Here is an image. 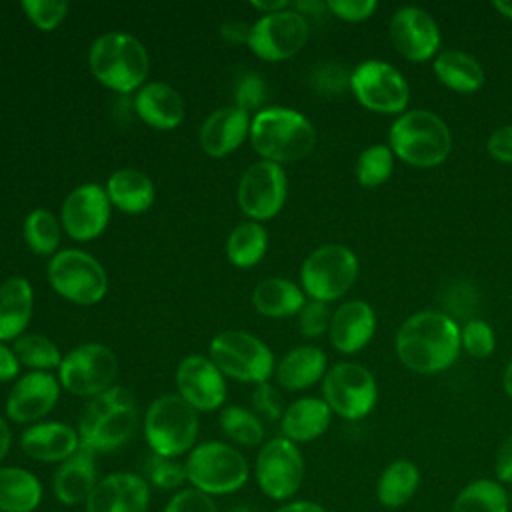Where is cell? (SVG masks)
I'll return each mask as SVG.
<instances>
[{
    "label": "cell",
    "instance_id": "39",
    "mask_svg": "<svg viewBox=\"0 0 512 512\" xmlns=\"http://www.w3.org/2000/svg\"><path fill=\"white\" fill-rule=\"evenodd\" d=\"M220 428L232 444L238 446H262L264 444V422L262 418L244 406H226L220 412Z\"/></svg>",
    "mask_w": 512,
    "mask_h": 512
},
{
    "label": "cell",
    "instance_id": "16",
    "mask_svg": "<svg viewBox=\"0 0 512 512\" xmlns=\"http://www.w3.org/2000/svg\"><path fill=\"white\" fill-rule=\"evenodd\" d=\"M288 180L280 164L258 160L250 164L238 182V206L254 222L272 220L286 204Z\"/></svg>",
    "mask_w": 512,
    "mask_h": 512
},
{
    "label": "cell",
    "instance_id": "5",
    "mask_svg": "<svg viewBox=\"0 0 512 512\" xmlns=\"http://www.w3.org/2000/svg\"><path fill=\"white\" fill-rule=\"evenodd\" d=\"M388 142L394 156L416 168H434L452 150L448 124L424 108L402 112L390 128Z\"/></svg>",
    "mask_w": 512,
    "mask_h": 512
},
{
    "label": "cell",
    "instance_id": "29",
    "mask_svg": "<svg viewBox=\"0 0 512 512\" xmlns=\"http://www.w3.org/2000/svg\"><path fill=\"white\" fill-rule=\"evenodd\" d=\"M34 312V290L30 280L12 276L0 282V340H16L30 324Z\"/></svg>",
    "mask_w": 512,
    "mask_h": 512
},
{
    "label": "cell",
    "instance_id": "21",
    "mask_svg": "<svg viewBox=\"0 0 512 512\" xmlns=\"http://www.w3.org/2000/svg\"><path fill=\"white\" fill-rule=\"evenodd\" d=\"M150 484L136 472H112L98 480L84 502L86 512H148Z\"/></svg>",
    "mask_w": 512,
    "mask_h": 512
},
{
    "label": "cell",
    "instance_id": "32",
    "mask_svg": "<svg viewBox=\"0 0 512 512\" xmlns=\"http://www.w3.org/2000/svg\"><path fill=\"white\" fill-rule=\"evenodd\" d=\"M252 304L256 312L266 318H288L302 310L306 304V294L296 282L272 276L256 284L252 292Z\"/></svg>",
    "mask_w": 512,
    "mask_h": 512
},
{
    "label": "cell",
    "instance_id": "23",
    "mask_svg": "<svg viewBox=\"0 0 512 512\" xmlns=\"http://www.w3.org/2000/svg\"><path fill=\"white\" fill-rule=\"evenodd\" d=\"M250 122L248 112L234 104L214 110L200 126V148L212 158H224L236 152L250 136Z\"/></svg>",
    "mask_w": 512,
    "mask_h": 512
},
{
    "label": "cell",
    "instance_id": "6",
    "mask_svg": "<svg viewBox=\"0 0 512 512\" xmlns=\"http://www.w3.org/2000/svg\"><path fill=\"white\" fill-rule=\"evenodd\" d=\"M142 432L150 452L178 458L196 446L200 432L198 412L178 394H162L146 408Z\"/></svg>",
    "mask_w": 512,
    "mask_h": 512
},
{
    "label": "cell",
    "instance_id": "11",
    "mask_svg": "<svg viewBox=\"0 0 512 512\" xmlns=\"http://www.w3.org/2000/svg\"><path fill=\"white\" fill-rule=\"evenodd\" d=\"M306 474L304 456L298 444L284 436L266 440L254 462V476L260 492L274 502L294 500Z\"/></svg>",
    "mask_w": 512,
    "mask_h": 512
},
{
    "label": "cell",
    "instance_id": "50",
    "mask_svg": "<svg viewBox=\"0 0 512 512\" xmlns=\"http://www.w3.org/2000/svg\"><path fill=\"white\" fill-rule=\"evenodd\" d=\"M486 150L494 160L502 164H512V124H506L494 130L488 136Z\"/></svg>",
    "mask_w": 512,
    "mask_h": 512
},
{
    "label": "cell",
    "instance_id": "34",
    "mask_svg": "<svg viewBox=\"0 0 512 512\" xmlns=\"http://www.w3.org/2000/svg\"><path fill=\"white\" fill-rule=\"evenodd\" d=\"M434 74L454 92L470 94L482 88L484 70L480 62L462 50H444L434 58Z\"/></svg>",
    "mask_w": 512,
    "mask_h": 512
},
{
    "label": "cell",
    "instance_id": "26",
    "mask_svg": "<svg viewBox=\"0 0 512 512\" xmlns=\"http://www.w3.org/2000/svg\"><path fill=\"white\" fill-rule=\"evenodd\" d=\"M98 480L96 454L88 448H80L74 456L58 464L52 478V492L64 506L84 504Z\"/></svg>",
    "mask_w": 512,
    "mask_h": 512
},
{
    "label": "cell",
    "instance_id": "46",
    "mask_svg": "<svg viewBox=\"0 0 512 512\" xmlns=\"http://www.w3.org/2000/svg\"><path fill=\"white\" fill-rule=\"evenodd\" d=\"M162 512H218V506L212 496L190 486L176 490Z\"/></svg>",
    "mask_w": 512,
    "mask_h": 512
},
{
    "label": "cell",
    "instance_id": "20",
    "mask_svg": "<svg viewBox=\"0 0 512 512\" xmlns=\"http://www.w3.org/2000/svg\"><path fill=\"white\" fill-rule=\"evenodd\" d=\"M390 40L404 58L426 62L438 52L442 38L438 24L426 10L404 6L390 18Z\"/></svg>",
    "mask_w": 512,
    "mask_h": 512
},
{
    "label": "cell",
    "instance_id": "27",
    "mask_svg": "<svg viewBox=\"0 0 512 512\" xmlns=\"http://www.w3.org/2000/svg\"><path fill=\"white\" fill-rule=\"evenodd\" d=\"M332 422V410L324 398L304 396L286 406L280 418L282 436L294 444H306L320 438Z\"/></svg>",
    "mask_w": 512,
    "mask_h": 512
},
{
    "label": "cell",
    "instance_id": "14",
    "mask_svg": "<svg viewBox=\"0 0 512 512\" xmlns=\"http://www.w3.org/2000/svg\"><path fill=\"white\" fill-rule=\"evenodd\" d=\"M356 100L378 114H400L410 100V88L398 68L384 60H364L350 74Z\"/></svg>",
    "mask_w": 512,
    "mask_h": 512
},
{
    "label": "cell",
    "instance_id": "22",
    "mask_svg": "<svg viewBox=\"0 0 512 512\" xmlns=\"http://www.w3.org/2000/svg\"><path fill=\"white\" fill-rule=\"evenodd\" d=\"M20 448L22 452L44 464H62L70 456H74L82 444L78 430L66 422L56 420H42L28 426L20 434Z\"/></svg>",
    "mask_w": 512,
    "mask_h": 512
},
{
    "label": "cell",
    "instance_id": "37",
    "mask_svg": "<svg viewBox=\"0 0 512 512\" xmlns=\"http://www.w3.org/2000/svg\"><path fill=\"white\" fill-rule=\"evenodd\" d=\"M22 234L26 246L36 256H54L60 246L62 236V224L60 218H56L46 208H34L26 214L22 222Z\"/></svg>",
    "mask_w": 512,
    "mask_h": 512
},
{
    "label": "cell",
    "instance_id": "40",
    "mask_svg": "<svg viewBox=\"0 0 512 512\" xmlns=\"http://www.w3.org/2000/svg\"><path fill=\"white\" fill-rule=\"evenodd\" d=\"M394 170V152L390 146L374 144L360 152L356 160V178L364 188H376L384 184Z\"/></svg>",
    "mask_w": 512,
    "mask_h": 512
},
{
    "label": "cell",
    "instance_id": "28",
    "mask_svg": "<svg viewBox=\"0 0 512 512\" xmlns=\"http://www.w3.org/2000/svg\"><path fill=\"white\" fill-rule=\"evenodd\" d=\"M328 372V358L322 348L304 344L288 350L276 364V382L286 390H306Z\"/></svg>",
    "mask_w": 512,
    "mask_h": 512
},
{
    "label": "cell",
    "instance_id": "58",
    "mask_svg": "<svg viewBox=\"0 0 512 512\" xmlns=\"http://www.w3.org/2000/svg\"><path fill=\"white\" fill-rule=\"evenodd\" d=\"M502 386H504V392L512 398V360L508 362L506 370H504V376H502Z\"/></svg>",
    "mask_w": 512,
    "mask_h": 512
},
{
    "label": "cell",
    "instance_id": "31",
    "mask_svg": "<svg viewBox=\"0 0 512 512\" xmlns=\"http://www.w3.org/2000/svg\"><path fill=\"white\" fill-rule=\"evenodd\" d=\"M420 488V468L410 458H396L376 480V500L382 508L398 510L406 506Z\"/></svg>",
    "mask_w": 512,
    "mask_h": 512
},
{
    "label": "cell",
    "instance_id": "25",
    "mask_svg": "<svg viewBox=\"0 0 512 512\" xmlns=\"http://www.w3.org/2000/svg\"><path fill=\"white\" fill-rule=\"evenodd\" d=\"M134 112L154 130H174L184 120V100L176 88L152 80L134 92Z\"/></svg>",
    "mask_w": 512,
    "mask_h": 512
},
{
    "label": "cell",
    "instance_id": "52",
    "mask_svg": "<svg viewBox=\"0 0 512 512\" xmlns=\"http://www.w3.org/2000/svg\"><path fill=\"white\" fill-rule=\"evenodd\" d=\"M20 374V362L14 350L0 340V384L16 380Z\"/></svg>",
    "mask_w": 512,
    "mask_h": 512
},
{
    "label": "cell",
    "instance_id": "15",
    "mask_svg": "<svg viewBox=\"0 0 512 512\" xmlns=\"http://www.w3.org/2000/svg\"><path fill=\"white\" fill-rule=\"evenodd\" d=\"M308 36V20L290 6L274 14H262L250 26L248 48L264 62H282L298 54Z\"/></svg>",
    "mask_w": 512,
    "mask_h": 512
},
{
    "label": "cell",
    "instance_id": "1",
    "mask_svg": "<svg viewBox=\"0 0 512 512\" xmlns=\"http://www.w3.org/2000/svg\"><path fill=\"white\" fill-rule=\"evenodd\" d=\"M398 360L416 374H438L450 368L462 346L460 328L444 312L422 310L408 316L394 340Z\"/></svg>",
    "mask_w": 512,
    "mask_h": 512
},
{
    "label": "cell",
    "instance_id": "59",
    "mask_svg": "<svg viewBox=\"0 0 512 512\" xmlns=\"http://www.w3.org/2000/svg\"><path fill=\"white\" fill-rule=\"evenodd\" d=\"M226 512H256V508H252L250 504H236V506L228 508Z\"/></svg>",
    "mask_w": 512,
    "mask_h": 512
},
{
    "label": "cell",
    "instance_id": "7",
    "mask_svg": "<svg viewBox=\"0 0 512 512\" xmlns=\"http://www.w3.org/2000/svg\"><path fill=\"white\" fill-rule=\"evenodd\" d=\"M188 484L208 496H228L248 482L246 456L228 442L206 440L196 444L186 456Z\"/></svg>",
    "mask_w": 512,
    "mask_h": 512
},
{
    "label": "cell",
    "instance_id": "45",
    "mask_svg": "<svg viewBox=\"0 0 512 512\" xmlns=\"http://www.w3.org/2000/svg\"><path fill=\"white\" fill-rule=\"evenodd\" d=\"M332 312L326 302L320 300H306L302 310L298 312V330L306 338H320L328 332Z\"/></svg>",
    "mask_w": 512,
    "mask_h": 512
},
{
    "label": "cell",
    "instance_id": "30",
    "mask_svg": "<svg viewBox=\"0 0 512 512\" xmlns=\"http://www.w3.org/2000/svg\"><path fill=\"white\" fill-rule=\"evenodd\" d=\"M104 188L110 204L124 214H142L152 208L156 200L154 182L148 174L136 168L114 170Z\"/></svg>",
    "mask_w": 512,
    "mask_h": 512
},
{
    "label": "cell",
    "instance_id": "18",
    "mask_svg": "<svg viewBox=\"0 0 512 512\" xmlns=\"http://www.w3.org/2000/svg\"><path fill=\"white\" fill-rule=\"evenodd\" d=\"M176 394L196 412H214L226 402V376L210 356L190 354L176 368Z\"/></svg>",
    "mask_w": 512,
    "mask_h": 512
},
{
    "label": "cell",
    "instance_id": "49",
    "mask_svg": "<svg viewBox=\"0 0 512 512\" xmlns=\"http://www.w3.org/2000/svg\"><path fill=\"white\" fill-rule=\"evenodd\" d=\"M326 8L344 22H362L368 20L376 8V0H328Z\"/></svg>",
    "mask_w": 512,
    "mask_h": 512
},
{
    "label": "cell",
    "instance_id": "17",
    "mask_svg": "<svg viewBox=\"0 0 512 512\" xmlns=\"http://www.w3.org/2000/svg\"><path fill=\"white\" fill-rule=\"evenodd\" d=\"M112 204L106 188L96 182L76 186L60 206L62 230L76 242L96 240L110 222Z\"/></svg>",
    "mask_w": 512,
    "mask_h": 512
},
{
    "label": "cell",
    "instance_id": "2",
    "mask_svg": "<svg viewBox=\"0 0 512 512\" xmlns=\"http://www.w3.org/2000/svg\"><path fill=\"white\" fill-rule=\"evenodd\" d=\"M248 140L262 160L282 166L298 162L314 150L316 130L302 112L268 106L252 116Z\"/></svg>",
    "mask_w": 512,
    "mask_h": 512
},
{
    "label": "cell",
    "instance_id": "10",
    "mask_svg": "<svg viewBox=\"0 0 512 512\" xmlns=\"http://www.w3.org/2000/svg\"><path fill=\"white\" fill-rule=\"evenodd\" d=\"M358 258L342 244H324L312 250L300 268V286L310 300L334 302L342 298L358 278Z\"/></svg>",
    "mask_w": 512,
    "mask_h": 512
},
{
    "label": "cell",
    "instance_id": "3",
    "mask_svg": "<svg viewBox=\"0 0 512 512\" xmlns=\"http://www.w3.org/2000/svg\"><path fill=\"white\" fill-rule=\"evenodd\" d=\"M138 428V406L132 392L114 384L106 392L88 400L80 420L78 436L82 448L114 452L130 442Z\"/></svg>",
    "mask_w": 512,
    "mask_h": 512
},
{
    "label": "cell",
    "instance_id": "35",
    "mask_svg": "<svg viewBox=\"0 0 512 512\" xmlns=\"http://www.w3.org/2000/svg\"><path fill=\"white\" fill-rule=\"evenodd\" d=\"M450 512H510V494L496 478H476L460 488Z\"/></svg>",
    "mask_w": 512,
    "mask_h": 512
},
{
    "label": "cell",
    "instance_id": "53",
    "mask_svg": "<svg viewBox=\"0 0 512 512\" xmlns=\"http://www.w3.org/2000/svg\"><path fill=\"white\" fill-rule=\"evenodd\" d=\"M222 38L232 42V44H248L250 36V26L240 22V20H228L222 24Z\"/></svg>",
    "mask_w": 512,
    "mask_h": 512
},
{
    "label": "cell",
    "instance_id": "56",
    "mask_svg": "<svg viewBox=\"0 0 512 512\" xmlns=\"http://www.w3.org/2000/svg\"><path fill=\"white\" fill-rule=\"evenodd\" d=\"M292 4L288 0H272V2H252V8L260 10L262 14H274V12H280V10H286L290 8Z\"/></svg>",
    "mask_w": 512,
    "mask_h": 512
},
{
    "label": "cell",
    "instance_id": "48",
    "mask_svg": "<svg viewBox=\"0 0 512 512\" xmlns=\"http://www.w3.org/2000/svg\"><path fill=\"white\" fill-rule=\"evenodd\" d=\"M312 84L318 92L332 96V94H340L346 86H350V76L342 66L328 62L316 68V72L312 74Z\"/></svg>",
    "mask_w": 512,
    "mask_h": 512
},
{
    "label": "cell",
    "instance_id": "4",
    "mask_svg": "<svg viewBox=\"0 0 512 512\" xmlns=\"http://www.w3.org/2000/svg\"><path fill=\"white\" fill-rule=\"evenodd\" d=\"M88 68L104 88L118 94H132L148 80L150 56L136 36L128 32H106L92 42Z\"/></svg>",
    "mask_w": 512,
    "mask_h": 512
},
{
    "label": "cell",
    "instance_id": "13",
    "mask_svg": "<svg viewBox=\"0 0 512 512\" xmlns=\"http://www.w3.org/2000/svg\"><path fill=\"white\" fill-rule=\"evenodd\" d=\"M322 398L332 414L344 420H362L376 406V378L362 364L340 362L322 378Z\"/></svg>",
    "mask_w": 512,
    "mask_h": 512
},
{
    "label": "cell",
    "instance_id": "38",
    "mask_svg": "<svg viewBox=\"0 0 512 512\" xmlns=\"http://www.w3.org/2000/svg\"><path fill=\"white\" fill-rule=\"evenodd\" d=\"M12 350L20 362L34 372H52L60 368L62 352L54 340L38 332H24L12 344Z\"/></svg>",
    "mask_w": 512,
    "mask_h": 512
},
{
    "label": "cell",
    "instance_id": "41",
    "mask_svg": "<svg viewBox=\"0 0 512 512\" xmlns=\"http://www.w3.org/2000/svg\"><path fill=\"white\" fill-rule=\"evenodd\" d=\"M144 478L150 486L158 490H180L186 478V466L176 458L158 456L154 452L148 454L144 462Z\"/></svg>",
    "mask_w": 512,
    "mask_h": 512
},
{
    "label": "cell",
    "instance_id": "24",
    "mask_svg": "<svg viewBox=\"0 0 512 512\" xmlns=\"http://www.w3.org/2000/svg\"><path fill=\"white\" fill-rule=\"evenodd\" d=\"M376 332V314L364 300H348L340 304L330 318L328 338L340 354L362 350Z\"/></svg>",
    "mask_w": 512,
    "mask_h": 512
},
{
    "label": "cell",
    "instance_id": "47",
    "mask_svg": "<svg viewBox=\"0 0 512 512\" xmlns=\"http://www.w3.org/2000/svg\"><path fill=\"white\" fill-rule=\"evenodd\" d=\"M252 406H254V412L260 416V418H266L270 422H276L282 418L284 414V402H282V394L278 392L276 386H272L270 382H262V384H256L254 386V392H252Z\"/></svg>",
    "mask_w": 512,
    "mask_h": 512
},
{
    "label": "cell",
    "instance_id": "44",
    "mask_svg": "<svg viewBox=\"0 0 512 512\" xmlns=\"http://www.w3.org/2000/svg\"><path fill=\"white\" fill-rule=\"evenodd\" d=\"M234 106L244 112H258L266 100V84L260 74L244 72L234 86Z\"/></svg>",
    "mask_w": 512,
    "mask_h": 512
},
{
    "label": "cell",
    "instance_id": "57",
    "mask_svg": "<svg viewBox=\"0 0 512 512\" xmlns=\"http://www.w3.org/2000/svg\"><path fill=\"white\" fill-rule=\"evenodd\" d=\"M492 6H494V10L500 12L504 18L512 20V0H494Z\"/></svg>",
    "mask_w": 512,
    "mask_h": 512
},
{
    "label": "cell",
    "instance_id": "42",
    "mask_svg": "<svg viewBox=\"0 0 512 512\" xmlns=\"http://www.w3.org/2000/svg\"><path fill=\"white\" fill-rule=\"evenodd\" d=\"M20 8L34 28L50 32L62 24L70 4L64 0H22Z\"/></svg>",
    "mask_w": 512,
    "mask_h": 512
},
{
    "label": "cell",
    "instance_id": "43",
    "mask_svg": "<svg viewBox=\"0 0 512 512\" xmlns=\"http://www.w3.org/2000/svg\"><path fill=\"white\" fill-rule=\"evenodd\" d=\"M460 346L472 358H488L496 348V336L488 322L484 320H468L464 328H460Z\"/></svg>",
    "mask_w": 512,
    "mask_h": 512
},
{
    "label": "cell",
    "instance_id": "19",
    "mask_svg": "<svg viewBox=\"0 0 512 512\" xmlns=\"http://www.w3.org/2000/svg\"><path fill=\"white\" fill-rule=\"evenodd\" d=\"M60 382L52 372H26L16 378L6 396V416L16 424H36L48 416L60 398Z\"/></svg>",
    "mask_w": 512,
    "mask_h": 512
},
{
    "label": "cell",
    "instance_id": "8",
    "mask_svg": "<svg viewBox=\"0 0 512 512\" xmlns=\"http://www.w3.org/2000/svg\"><path fill=\"white\" fill-rule=\"evenodd\" d=\"M208 356L224 376L254 386L268 382L276 370L268 344L248 330H224L216 334L210 340Z\"/></svg>",
    "mask_w": 512,
    "mask_h": 512
},
{
    "label": "cell",
    "instance_id": "54",
    "mask_svg": "<svg viewBox=\"0 0 512 512\" xmlns=\"http://www.w3.org/2000/svg\"><path fill=\"white\" fill-rule=\"evenodd\" d=\"M274 512H328L320 502L306 500V498H294L284 504H280Z\"/></svg>",
    "mask_w": 512,
    "mask_h": 512
},
{
    "label": "cell",
    "instance_id": "55",
    "mask_svg": "<svg viewBox=\"0 0 512 512\" xmlns=\"http://www.w3.org/2000/svg\"><path fill=\"white\" fill-rule=\"evenodd\" d=\"M10 446H12V430L6 422V418L0 416V462L8 456Z\"/></svg>",
    "mask_w": 512,
    "mask_h": 512
},
{
    "label": "cell",
    "instance_id": "9",
    "mask_svg": "<svg viewBox=\"0 0 512 512\" xmlns=\"http://www.w3.org/2000/svg\"><path fill=\"white\" fill-rule=\"evenodd\" d=\"M50 288L78 306L98 304L108 292V274L98 258L80 248L58 250L46 266Z\"/></svg>",
    "mask_w": 512,
    "mask_h": 512
},
{
    "label": "cell",
    "instance_id": "12",
    "mask_svg": "<svg viewBox=\"0 0 512 512\" xmlns=\"http://www.w3.org/2000/svg\"><path fill=\"white\" fill-rule=\"evenodd\" d=\"M118 358L100 342H86L64 354L58 368L60 386L80 398H94L114 386Z\"/></svg>",
    "mask_w": 512,
    "mask_h": 512
},
{
    "label": "cell",
    "instance_id": "51",
    "mask_svg": "<svg viewBox=\"0 0 512 512\" xmlns=\"http://www.w3.org/2000/svg\"><path fill=\"white\" fill-rule=\"evenodd\" d=\"M494 474L500 484H504V486L512 484V434L496 450Z\"/></svg>",
    "mask_w": 512,
    "mask_h": 512
},
{
    "label": "cell",
    "instance_id": "36",
    "mask_svg": "<svg viewBox=\"0 0 512 512\" xmlns=\"http://www.w3.org/2000/svg\"><path fill=\"white\" fill-rule=\"evenodd\" d=\"M268 250V232L264 224L246 220L232 228L226 240V258L236 268L256 266Z\"/></svg>",
    "mask_w": 512,
    "mask_h": 512
},
{
    "label": "cell",
    "instance_id": "33",
    "mask_svg": "<svg viewBox=\"0 0 512 512\" xmlns=\"http://www.w3.org/2000/svg\"><path fill=\"white\" fill-rule=\"evenodd\" d=\"M44 496L40 478L20 466H0V512H34Z\"/></svg>",
    "mask_w": 512,
    "mask_h": 512
}]
</instances>
